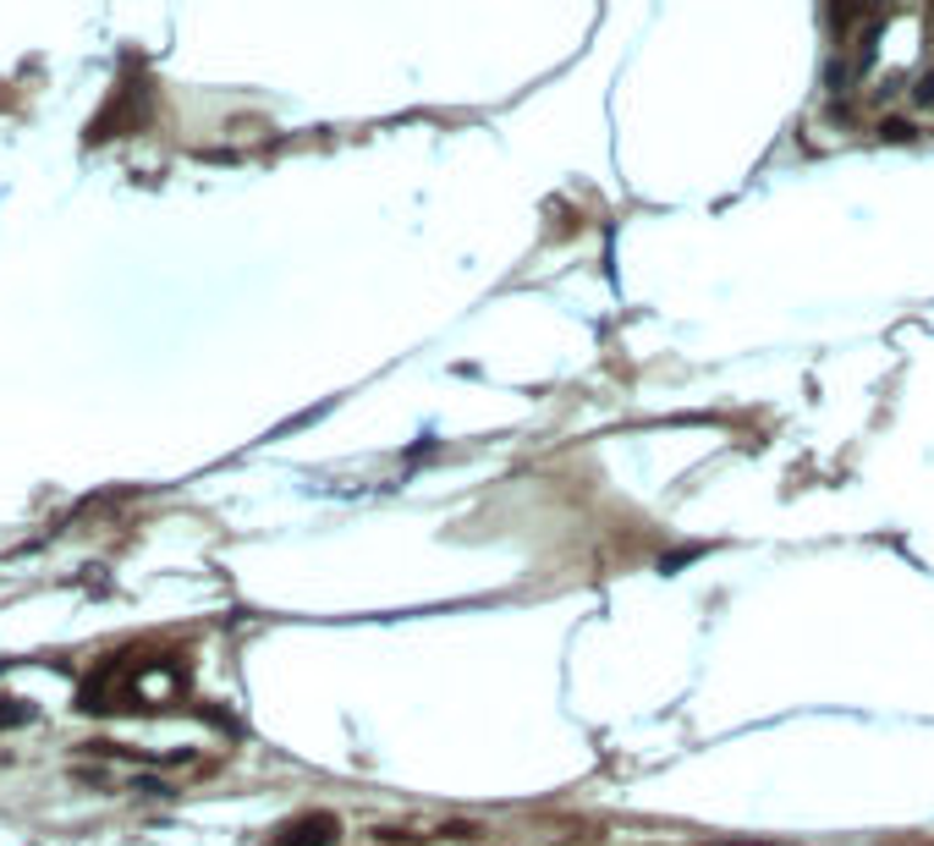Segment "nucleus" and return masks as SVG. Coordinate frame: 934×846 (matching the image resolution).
<instances>
[]
</instances>
